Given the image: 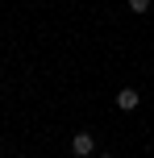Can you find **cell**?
Wrapping results in <instances>:
<instances>
[{"mask_svg":"<svg viewBox=\"0 0 154 158\" xmlns=\"http://www.w3.org/2000/svg\"><path fill=\"white\" fill-rule=\"evenodd\" d=\"M71 154L75 158H96V137H92L88 129H79V133L71 137Z\"/></svg>","mask_w":154,"mask_h":158,"instance_id":"cell-1","label":"cell"},{"mask_svg":"<svg viewBox=\"0 0 154 158\" xmlns=\"http://www.w3.org/2000/svg\"><path fill=\"white\" fill-rule=\"evenodd\" d=\"M142 104V92H133V87H121V92H117V108L121 112H133Z\"/></svg>","mask_w":154,"mask_h":158,"instance_id":"cell-2","label":"cell"},{"mask_svg":"<svg viewBox=\"0 0 154 158\" xmlns=\"http://www.w3.org/2000/svg\"><path fill=\"white\" fill-rule=\"evenodd\" d=\"M150 4H154V0H129V8H133L138 17H142V13H150Z\"/></svg>","mask_w":154,"mask_h":158,"instance_id":"cell-3","label":"cell"},{"mask_svg":"<svg viewBox=\"0 0 154 158\" xmlns=\"http://www.w3.org/2000/svg\"><path fill=\"white\" fill-rule=\"evenodd\" d=\"M96 158H113V154H96Z\"/></svg>","mask_w":154,"mask_h":158,"instance_id":"cell-4","label":"cell"}]
</instances>
